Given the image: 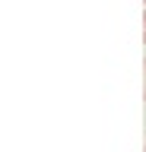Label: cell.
I'll return each mask as SVG.
<instances>
[{
	"mask_svg": "<svg viewBox=\"0 0 146 152\" xmlns=\"http://www.w3.org/2000/svg\"><path fill=\"white\" fill-rule=\"evenodd\" d=\"M143 98H146V60H143Z\"/></svg>",
	"mask_w": 146,
	"mask_h": 152,
	"instance_id": "6da1fadb",
	"label": "cell"
},
{
	"mask_svg": "<svg viewBox=\"0 0 146 152\" xmlns=\"http://www.w3.org/2000/svg\"><path fill=\"white\" fill-rule=\"evenodd\" d=\"M143 41H146V13H143Z\"/></svg>",
	"mask_w": 146,
	"mask_h": 152,
	"instance_id": "7a4b0ae2",
	"label": "cell"
},
{
	"mask_svg": "<svg viewBox=\"0 0 146 152\" xmlns=\"http://www.w3.org/2000/svg\"><path fill=\"white\" fill-rule=\"evenodd\" d=\"M143 3H146V0H143Z\"/></svg>",
	"mask_w": 146,
	"mask_h": 152,
	"instance_id": "3957f363",
	"label": "cell"
}]
</instances>
